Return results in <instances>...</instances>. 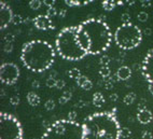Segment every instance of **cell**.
Listing matches in <instances>:
<instances>
[{
    "mask_svg": "<svg viewBox=\"0 0 153 139\" xmlns=\"http://www.w3.org/2000/svg\"><path fill=\"white\" fill-rule=\"evenodd\" d=\"M76 27L78 41L88 55L100 54L109 49L112 33L106 22L99 19H90Z\"/></svg>",
    "mask_w": 153,
    "mask_h": 139,
    "instance_id": "1",
    "label": "cell"
},
{
    "mask_svg": "<svg viewBox=\"0 0 153 139\" xmlns=\"http://www.w3.org/2000/svg\"><path fill=\"white\" fill-rule=\"evenodd\" d=\"M84 139H120L121 125L113 111L96 112L82 123Z\"/></svg>",
    "mask_w": 153,
    "mask_h": 139,
    "instance_id": "2",
    "label": "cell"
},
{
    "mask_svg": "<svg viewBox=\"0 0 153 139\" xmlns=\"http://www.w3.org/2000/svg\"><path fill=\"white\" fill-rule=\"evenodd\" d=\"M23 65L33 72H43L53 65L55 50L44 40H33L25 43L21 51Z\"/></svg>",
    "mask_w": 153,
    "mask_h": 139,
    "instance_id": "3",
    "label": "cell"
},
{
    "mask_svg": "<svg viewBox=\"0 0 153 139\" xmlns=\"http://www.w3.org/2000/svg\"><path fill=\"white\" fill-rule=\"evenodd\" d=\"M76 26L65 27L58 33L55 40V48L58 55L67 60H80L88 53L80 45L76 37Z\"/></svg>",
    "mask_w": 153,
    "mask_h": 139,
    "instance_id": "4",
    "label": "cell"
},
{
    "mask_svg": "<svg viewBox=\"0 0 153 139\" xmlns=\"http://www.w3.org/2000/svg\"><path fill=\"white\" fill-rule=\"evenodd\" d=\"M41 139H84L83 126L68 119L57 120L45 128Z\"/></svg>",
    "mask_w": 153,
    "mask_h": 139,
    "instance_id": "5",
    "label": "cell"
},
{
    "mask_svg": "<svg viewBox=\"0 0 153 139\" xmlns=\"http://www.w3.org/2000/svg\"><path fill=\"white\" fill-rule=\"evenodd\" d=\"M114 41L122 50H133L142 41V31L133 23L122 24L114 33Z\"/></svg>",
    "mask_w": 153,
    "mask_h": 139,
    "instance_id": "6",
    "label": "cell"
},
{
    "mask_svg": "<svg viewBox=\"0 0 153 139\" xmlns=\"http://www.w3.org/2000/svg\"><path fill=\"white\" fill-rule=\"evenodd\" d=\"M0 139H23L22 124L10 113L0 114Z\"/></svg>",
    "mask_w": 153,
    "mask_h": 139,
    "instance_id": "7",
    "label": "cell"
},
{
    "mask_svg": "<svg viewBox=\"0 0 153 139\" xmlns=\"http://www.w3.org/2000/svg\"><path fill=\"white\" fill-rule=\"evenodd\" d=\"M19 78V68L14 63H3L0 67V81L6 85H13Z\"/></svg>",
    "mask_w": 153,
    "mask_h": 139,
    "instance_id": "8",
    "label": "cell"
},
{
    "mask_svg": "<svg viewBox=\"0 0 153 139\" xmlns=\"http://www.w3.org/2000/svg\"><path fill=\"white\" fill-rule=\"evenodd\" d=\"M141 74L148 84H153V49L150 50L141 64Z\"/></svg>",
    "mask_w": 153,
    "mask_h": 139,
    "instance_id": "9",
    "label": "cell"
},
{
    "mask_svg": "<svg viewBox=\"0 0 153 139\" xmlns=\"http://www.w3.org/2000/svg\"><path fill=\"white\" fill-rule=\"evenodd\" d=\"M13 12L11 10V7L4 1L0 2V29H6L10 23H12L13 19Z\"/></svg>",
    "mask_w": 153,
    "mask_h": 139,
    "instance_id": "10",
    "label": "cell"
},
{
    "mask_svg": "<svg viewBox=\"0 0 153 139\" xmlns=\"http://www.w3.org/2000/svg\"><path fill=\"white\" fill-rule=\"evenodd\" d=\"M33 25L35 27L39 30H49V29H54V25L51 17L48 15H38L33 19Z\"/></svg>",
    "mask_w": 153,
    "mask_h": 139,
    "instance_id": "11",
    "label": "cell"
},
{
    "mask_svg": "<svg viewBox=\"0 0 153 139\" xmlns=\"http://www.w3.org/2000/svg\"><path fill=\"white\" fill-rule=\"evenodd\" d=\"M137 120H138V122H139L140 124H143V125L149 124V123H151V121L153 120L152 112H151L150 110H148L147 108L143 110H139L138 113H137Z\"/></svg>",
    "mask_w": 153,
    "mask_h": 139,
    "instance_id": "12",
    "label": "cell"
},
{
    "mask_svg": "<svg viewBox=\"0 0 153 139\" xmlns=\"http://www.w3.org/2000/svg\"><path fill=\"white\" fill-rule=\"evenodd\" d=\"M117 77L120 81H126L131 77V69L127 66H121L117 71Z\"/></svg>",
    "mask_w": 153,
    "mask_h": 139,
    "instance_id": "13",
    "label": "cell"
},
{
    "mask_svg": "<svg viewBox=\"0 0 153 139\" xmlns=\"http://www.w3.org/2000/svg\"><path fill=\"white\" fill-rule=\"evenodd\" d=\"M27 101L31 107H37L40 105L41 99L35 92H29L27 94Z\"/></svg>",
    "mask_w": 153,
    "mask_h": 139,
    "instance_id": "14",
    "label": "cell"
},
{
    "mask_svg": "<svg viewBox=\"0 0 153 139\" xmlns=\"http://www.w3.org/2000/svg\"><path fill=\"white\" fill-rule=\"evenodd\" d=\"M64 1L69 7H82L91 3L93 0H64Z\"/></svg>",
    "mask_w": 153,
    "mask_h": 139,
    "instance_id": "15",
    "label": "cell"
},
{
    "mask_svg": "<svg viewBox=\"0 0 153 139\" xmlns=\"http://www.w3.org/2000/svg\"><path fill=\"white\" fill-rule=\"evenodd\" d=\"M105 103H106V100H105V97H104V95H102L101 93L97 92L93 95V104H94V106H95V107H98V108H100V107L104 106Z\"/></svg>",
    "mask_w": 153,
    "mask_h": 139,
    "instance_id": "16",
    "label": "cell"
},
{
    "mask_svg": "<svg viewBox=\"0 0 153 139\" xmlns=\"http://www.w3.org/2000/svg\"><path fill=\"white\" fill-rule=\"evenodd\" d=\"M101 2V4H112L114 7L118 6H123L124 3L127 2L128 0H99Z\"/></svg>",
    "mask_w": 153,
    "mask_h": 139,
    "instance_id": "17",
    "label": "cell"
},
{
    "mask_svg": "<svg viewBox=\"0 0 153 139\" xmlns=\"http://www.w3.org/2000/svg\"><path fill=\"white\" fill-rule=\"evenodd\" d=\"M71 97H72V93H71L70 91H65L63 95L60 96V98L58 99V103H59L60 105H65L70 100Z\"/></svg>",
    "mask_w": 153,
    "mask_h": 139,
    "instance_id": "18",
    "label": "cell"
},
{
    "mask_svg": "<svg viewBox=\"0 0 153 139\" xmlns=\"http://www.w3.org/2000/svg\"><path fill=\"white\" fill-rule=\"evenodd\" d=\"M135 99H136V94H135L134 92H131V93H128V94H126V95L124 96L123 103L125 105H127V106H129V105H131L133 103H134Z\"/></svg>",
    "mask_w": 153,
    "mask_h": 139,
    "instance_id": "19",
    "label": "cell"
},
{
    "mask_svg": "<svg viewBox=\"0 0 153 139\" xmlns=\"http://www.w3.org/2000/svg\"><path fill=\"white\" fill-rule=\"evenodd\" d=\"M68 76L70 79H74V80H78L80 77L82 76L81 74V71L79 70L78 68H72L68 71Z\"/></svg>",
    "mask_w": 153,
    "mask_h": 139,
    "instance_id": "20",
    "label": "cell"
},
{
    "mask_svg": "<svg viewBox=\"0 0 153 139\" xmlns=\"http://www.w3.org/2000/svg\"><path fill=\"white\" fill-rule=\"evenodd\" d=\"M110 74H111V70L108 66H101L100 69H99V74H100L104 79H107V78H109Z\"/></svg>",
    "mask_w": 153,
    "mask_h": 139,
    "instance_id": "21",
    "label": "cell"
},
{
    "mask_svg": "<svg viewBox=\"0 0 153 139\" xmlns=\"http://www.w3.org/2000/svg\"><path fill=\"white\" fill-rule=\"evenodd\" d=\"M41 0H30L29 1V7L31 10H35V11H37V10H39V9L41 8Z\"/></svg>",
    "mask_w": 153,
    "mask_h": 139,
    "instance_id": "22",
    "label": "cell"
},
{
    "mask_svg": "<svg viewBox=\"0 0 153 139\" xmlns=\"http://www.w3.org/2000/svg\"><path fill=\"white\" fill-rule=\"evenodd\" d=\"M137 17H138V21H139V22H141V23L147 22L148 19H149V14H148L146 11H141V12H139V13H138Z\"/></svg>",
    "mask_w": 153,
    "mask_h": 139,
    "instance_id": "23",
    "label": "cell"
},
{
    "mask_svg": "<svg viewBox=\"0 0 153 139\" xmlns=\"http://www.w3.org/2000/svg\"><path fill=\"white\" fill-rule=\"evenodd\" d=\"M131 135V131L128 127H122L121 129V137L122 138H129Z\"/></svg>",
    "mask_w": 153,
    "mask_h": 139,
    "instance_id": "24",
    "label": "cell"
},
{
    "mask_svg": "<svg viewBox=\"0 0 153 139\" xmlns=\"http://www.w3.org/2000/svg\"><path fill=\"white\" fill-rule=\"evenodd\" d=\"M44 107H45V109L48 111H51V110H53L55 108V101L53 99H48L45 101V104H44Z\"/></svg>",
    "mask_w": 153,
    "mask_h": 139,
    "instance_id": "25",
    "label": "cell"
},
{
    "mask_svg": "<svg viewBox=\"0 0 153 139\" xmlns=\"http://www.w3.org/2000/svg\"><path fill=\"white\" fill-rule=\"evenodd\" d=\"M110 57L108 56V55H102L100 57V59H99V64H100L101 66H108L110 63Z\"/></svg>",
    "mask_w": 153,
    "mask_h": 139,
    "instance_id": "26",
    "label": "cell"
},
{
    "mask_svg": "<svg viewBox=\"0 0 153 139\" xmlns=\"http://www.w3.org/2000/svg\"><path fill=\"white\" fill-rule=\"evenodd\" d=\"M88 80H90V79H88V77H85V76H83V74H82V76L80 77L79 79L76 80V84L79 85L80 87H82L83 85H84L85 83H86V82L88 81Z\"/></svg>",
    "mask_w": 153,
    "mask_h": 139,
    "instance_id": "27",
    "label": "cell"
},
{
    "mask_svg": "<svg viewBox=\"0 0 153 139\" xmlns=\"http://www.w3.org/2000/svg\"><path fill=\"white\" fill-rule=\"evenodd\" d=\"M3 40H4L6 43H13L14 40H15V36H14L13 33H7V35L4 36Z\"/></svg>",
    "mask_w": 153,
    "mask_h": 139,
    "instance_id": "28",
    "label": "cell"
},
{
    "mask_svg": "<svg viewBox=\"0 0 153 139\" xmlns=\"http://www.w3.org/2000/svg\"><path fill=\"white\" fill-rule=\"evenodd\" d=\"M56 82H57V80L56 79L49 77V78L47 79V81H45V84H47L48 87H55L56 86Z\"/></svg>",
    "mask_w": 153,
    "mask_h": 139,
    "instance_id": "29",
    "label": "cell"
},
{
    "mask_svg": "<svg viewBox=\"0 0 153 139\" xmlns=\"http://www.w3.org/2000/svg\"><path fill=\"white\" fill-rule=\"evenodd\" d=\"M12 23H13L14 25H19V24H21V23H24V19H23L19 14H15L13 16V19H12Z\"/></svg>",
    "mask_w": 153,
    "mask_h": 139,
    "instance_id": "30",
    "label": "cell"
},
{
    "mask_svg": "<svg viewBox=\"0 0 153 139\" xmlns=\"http://www.w3.org/2000/svg\"><path fill=\"white\" fill-rule=\"evenodd\" d=\"M121 19H122L123 24L131 23V15H129V13H123L122 15H121Z\"/></svg>",
    "mask_w": 153,
    "mask_h": 139,
    "instance_id": "31",
    "label": "cell"
},
{
    "mask_svg": "<svg viewBox=\"0 0 153 139\" xmlns=\"http://www.w3.org/2000/svg\"><path fill=\"white\" fill-rule=\"evenodd\" d=\"M56 14H58L57 13V10H56V9H55L54 7L48 9V11H47V15H48V16L52 17V16H55Z\"/></svg>",
    "mask_w": 153,
    "mask_h": 139,
    "instance_id": "32",
    "label": "cell"
},
{
    "mask_svg": "<svg viewBox=\"0 0 153 139\" xmlns=\"http://www.w3.org/2000/svg\"><path fill=\"white\" fill-rule=\"evenodd\" d=\"M10 104L12 105V106H17V105L19 104V96H16V95H14V96H12L11 98H10Z\"/></svg>",
    "mask_w": 153,
    "mask_h": 139,
    "instance_id": "33",
    "label": "cell"
},
{
    "mask_svg": "<svg viewBox=\"0 0 153 139\" xmlns=\"http://www.w3.org/2000/svg\"><path fill=\"white\" fill-rule=\"evenodd\" d=\"M105 88H106V90H111V88H113V81L111 80V78H109L108 80L105 81Z\"/></svg>",
    "mask_w": 153,
    "mask_h": 139,
    "instance_id": "34",
    "label": "cell"
},
{
    "mask_svg": "<svg viewBox=\"0 0 153 139\" xmlns=\"http://www.w3.org/2000/svg\"><path fill=\"white\" fill-rule=\"evenodd\" d=\"M3 51L6 53H11L13 51V43H6L3 46Z\"/></svg>",
    "mask_w": 153,
    "mask_h": 139,
    "instance_id": "35",
    "label": "cell"
},
{
    "mask_svg": "<svg viewBox=\"0 0 153 139\" xmlns=\"http://www.w3.org/2000/svg\"><path fill=\"white\" fill-rule=\"evenodd\" d=\"M66 86V82L64 81V80H57V82H56V88H57V90H63L64 87Z\"/></svg>",
    "mask_w": 153,
    "mask_h": 139,
    "instance_id": "36",
    "label": "cell"
},
{
    "mask_svg": "<svg viewBox=\"0 0 153 139\" xmlns=\"http://www.w3.org/2000/svg\"><path fill=\"white\" fill-rule=\"evenodd\" d=\"M92 87H93V83H92L91 80H88V81L86 82V83H85L81 88H83V90H85V91H90V90H92Z\"/></svg>",
    "mask_w": 153,
    "mask_h": 139,
    "instance_id": "37",
    "label": "cell"
},
{
    "mask_svg": "<svg viewBox=\"0 0 153 139\" xmlns=\"http://www.w3.org/2000/svg\"><path fill=\"white\" fill-rule=\"evenodd\" d=\"M141 138L142 139H153V135H152V133H150V132L145 131L143 133H142Z\"/></svg>",
    "mask_w": 153,
    "mask_h": 139,
    "instance_id": "38",
    "label": "cell"
},
{
    "mask_svg": "<svg viewBox=\"0 0 153 139\" xmlns=\"http://www.w3.org/2000/svg\"><path fill=\"white\" fill-rule=\"evenodd\" d=\"M76 117H78V114H76V111H70L68 113V120L70 121H76Z\"/></svg>",
    "mask_w": 153,
    "mask_h": 139,
    "instance_id": "39",
    "label": "cell"
},
{
    "mask_svg": "<svg viewBox=\"0 0 153 139\" xmlns=\"http://www.w3.org/2000/svg\"><path fill=\"white\" fill-rule=\"evenodd\" d=\"M43 4H45L48 8H52L55 4V0H43Z\"/></svg>",
    "mask_w": 153,
    "mask_h": 139,
    "instance_id": "40",
    "label": "cell"
},
{
    "mask_svg": "<svg viewBox=\"0 0 153 139\" xmlns=\"http://www.w3.org/2000/svg\"><path fill=\"white\" fill-rule=\"evenodd\" d=\"M86 106H88V103H85L84 100H79L76 104V107H78V108H84Z\"/></svg>",
    "mask_w": 153,
    "mask_h": 139,
    "instance_id": "41",
    "label": "cell"
},
{
    "mask_svg": "<svg viewBox=\"0 0 153 139\" xmlns=\"http://www.w3.org/2000/svg\"><path fill=\"white\" fill-rule=\"evenodd\" d=\"M140 3H141L142 8H147V7H150L151 1H150V0H141V1H140Z\"/></svg>",
    "mask_w": 153,
    "mask_h": 139,
    "instance_id": "42",
    "label": "cell"
},
{
    "mask_svg": "<svg viewBox=\"0 0 153 139\" xmlns=\"http://www.w3.org/2000/svg\"><path fill=\"white\" fill-rule=\"evenodd\" d=\"M31 86H33L35 90H38L39 87H40V82H39L38 80H35V81L31 82Z\"/></svg>",
    "mask_w": 153,
    "mask_h": 139,
    "instance_id": "43",
    "label": "cell"
},
{
    "mask_svg": "<svg viewBox=\"0 0 153 139\" xmlns=\"http://www.w3.org/2000/svg\"><path fill=\"white\" fill-rule=\"evenodd\" d=\"M66 14H67V11H66L65 9H60L59 11H58V15H59L60 19H64L66 16Z\"/></svg>",
    "mask_w": 153,
    "mask_h": 139,
    "instance_id": "44",
    "label": "cell"
},
{
    "mask_svg": "<svg viewBox=\"0 0 153 139\" xmlns=\"http://www.w3.org/2000/svg\"><path fill=\"white\" fill-rule=\"evenodd\" d=\"M143 109H146V103H145V100L142 99V100L140 101V104L138 105V111H139V110H143Z\"/></svg>",
    "mask_w": 153,
    "mask_h": 139,
    "instance_id": "45",
    "label": "cell"
},
{
    "mask_svg": "<svg viewBox=\"0 0 153 139\" xmlns=\"http://www.w3.org/2000/svg\"><path fill=\"white\" fill-rule=\"evenodd\" d=\"M109 98H110V100H111V101H117V100H118V98H119V96H118V94L113 93V94H111V95L109 96Z\"/></svg>",
    "mask_w": 153,
    "mask_h": 139,
    "instance_id": "46",
    "label": "cell"
},
{
    "mask_svg": "<svg viewBox=\"0 0 153 139\" xmlns=\"http://www.w3.org/2000/svg\"><path fill=\"white\" fill-rule=\"evenodd\" d=\"M145 33L147 36H151V35H152V29H151V28H146V29H145Z\"/></svg>",
    "mask_w": 153,
    "mask_h": 139,
    "instance_id": "47",
    "label": "cell"
},
{
    "mask_svg": "<svg viewBox=\"0 0 153 139\" xmlns=\"http://www.w3.org/2000/svg\"><path fill=\"white\" fill-rule=\"evenodd\" d=\"M56 76H57V72L55 70H52L51 71V74H50V77L51 78H54V79H56Z\"/></svg>",
    "mask_w": 153,
    "mask_h": 139,
    "instance_id": "48",
    "label": "cell"
},
{
    "mask_svg": "<svg viewBox=\"0 0 153 139\" xmlns=\"http://www.w3.org/2000/svg\"><path fill=\"white\" fill-rule=\"evenodd\" d=\"M148 88H149V92L153 95V84H148Z\"/></svg>",
    "mask_w": 153,
    "mask_h": 139,
    "instance_id": "49",
    "label": "cell"
},
{
    "mask_svg": "<svg viewBox=\"0 0 153 139\" xmlns=\"http://www.w3.org/2000/svg\"><path fill=\"white\" fill-rule=\"evenodd\" d=\"M127 2H128L129 6H133V4H134V3H135V0H128Z\"/></svg>",
    "mask_w": 153,
    "mask_h": 139,
    "instance_id": "50",
    "label": "cell"
},
{
    "mask_svg": "<svg viewBox=\"0 0 153 139\" xmlns=\"http://www.w3.org/2000/svg\"><path fill=\"white\" fill-rule=\"evenodd\" d=\"M99 19H100V21H104V22H105V19H106V16H105V15H100V16H99Z\"/></svg>",
    "mask_w": 153,
    "mask_h": 139,
    "instance_id": "51",
    "label": "cell"
}]
</instances>
